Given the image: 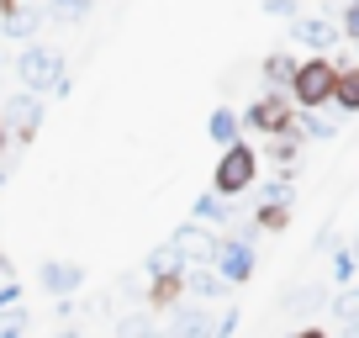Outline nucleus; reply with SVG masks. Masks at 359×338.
<instances>
[{"mask_svg": "<svg viewBox=\"0 0 359 338\" xmlns=\"http://www.w3.org/2000/svg\"><path fill=\"white\" fill-rule=\"evenodd\" d=\"M58 338H79V333H74V327H64V333H58Z\"/></svg>", "mask_w": 359, "mask_h": 338, "instance_id": "obj_36", "label": "nucleus"}, {"mask_svg": "<svg viewBox=\"0 0 359 338\" xmlns=\"http://www.w3.org/2000/svg\"><path fill=\"white\" fill-rule=\"evenodd\" d=\"M333 85H338V64L327 53H312L296 64V79H291V106L296 111H323V106H333Z\"/></svg>", "mask_w": 359, "mask_h": 338, "instance_id": "obj_2", "label": "nucleus"}, {"mask_svg": "<svg viewBox=\"0 0 359 338\" xmlns=\"http://www.w3.org/2000/svg\"><path fill=\"white\" fill-rule=\"evenodd\" d=\"M238 122H243V133L280 137V133H291V122H296V106H291V95H275V90H264V95H254V106H248V111H238Z\"/></svg>", "mask_w": 359, "mask_h": 338, "instance_id": "obj_3", "label": "nucleus"}, {"mask_svg": "<svg viewBox=\"0 0 359 338\" xmlns=\"http://www.w3.org/2000/svg\"><path fill=\"white\" fill-rule=\"evenodd\" d=\"M158 338H164V333H158Z\"/></svg>", "mask_w": 359, "mask_h": 338, "instance_id": "obj_39", "label": "nucleus"}, {"mask_svg": "<svg viewBox=\"0 0 359 338\" xmlns=\"http://www.w3.org/2000/svg\"><path fill=\"white\" fill-rule=\"evenodd\" d=\"M269 164L280 169V175H296V158H302V137L296 133H280V137H269Z\"/></svg>", "mask_w": 359, "mask_h": 338, "instance_id": "obj_20", "label": "nucleus"}, {"mask_svg": "<svg viewBox=\"0 0 359 338\" xmlns=\"http://www.w3.org/2000/svg\"><path fill=\"white\" fill-rule=\"evenodd\" d=\"M317 306H327V285L323 280H306V285H291L280 302V312H317Z\"/></svg>", "mask_w": 359, "mask_h": 338, "instance_id": "obj_18", "label": "nucleus"}, {"mask_svg": "<svg viewBox=\"0 0 359 338\" xmlns=\"http://www.w3.org/2000/svg\"><path fill=\"white\" fill-rule=\"evenodd\" d=\"M254 222H259V233H285L291 227V206H259Z\"/></svg>", "mask_w": 359, "mask_h": 338, "instance_id": "obj_26", "label": "nucleus"}, {"mask_svg": "<svg viewBox=\"0 0 359 338\" xmlns=\"http://www.w3.org/2000/svg\"><path fill=\"white\" fill-rule=\"evenodd\" d=\"M338 32H344V43H359V6H348V0H344V16H338Z\"/></svg>", "mask_w": 359, "mask_h": 338, "instance_id": "obj_30", "label": "nucleus"}, {"mask_svg": "<svg viewBox=\"0 0 359 338\" xmlns=\"http://www.w3.org/2000/svg\"><path fill=\"white\" fill-rule=\"evenodd\" d=\"M11 306H22V280H0V312H11Z\"/></svg>", "mask_w": 359, "mask_h": 338, "instance_id": "obj_31", "label": "nucleus"}, {"mask_svg": "<svg viewBox=\"0 0 359 338\" xmlns=\"http://www.w3.org/2000/svg\"><path fill=\"white\" fill-rule=\"evenodd\" d=\"M90 6L95 0H48L43 6V22H58V27H79L90 16Z\"/></svg>", "mask_w": 359, "mask_h": 338, "instance_id": "obj_22", "label": "nucleus"}, {"mask_svg": "<svg viewBox=\"0 0 359 338\" xmlns=\"http://www.w3.org/2000/svg\"><path fill=\"white\" fill-rule=\"evenodd\" d=\"M206 137H212L217 148L243 143V122H238V111H233V106H217V111L206 116Z\"/></svg>", "mask_w": 359, "mask_h": 338, "instance_id": "obj_15", "label": "nucleus"}, {"mask_svg": "<svg viewBox=\"0 0 359 338\" xmlns=\"http://www.w3.org/2000/svg\"><path fill=\"white\" fill-rule=\"evenodd\" d=\"M0 127H6L16 143H32L37 127H43V95H32V90H11L6 101H0Z\"/></svg>", "mask_w": 359, "mask_h": 338, "instance_id": "obj_5", "label": "nucleus"}, {"mask_svg": "<svg viewBox=\"0 0 359 338\" xmlns=\"http://www.w3.org/2000/svg\"><path fill=\"white\" fill-rule=\"evenodd\" d=\"M58 74H64V58H58L48 43H27L22 53H16V79H22V90L43 95V90H53Z\"/></svg>", "mask_w": 359, "mask_h": 338, "instance_id": "obj_4", "label": "nucleus"}, {"mask_svg": "<svg viewBox=\"0 0 359 338\" xmlns=\"http://www.w3.org/2000/svg\"><path fill=\"white\" fill-rule=\"evenodd\" d=\"M285 338H333V333H323V327L306 323V327H296V333H285Z\"/></svg>", "mask_w": 359, "mask_h": 338, "instance_id": "obj_33", "label": "nucleus"}, {"mask_svg": "<svg viewBox=\"0 0 359 338\" xmlns=\"http://www.w3.org/2000/svg\"><path fill=\"white\" fill-rule=\"evenodd\" d=\"M327 312L338 317V327H354V333H359V285H344V296H333Z\"/></svg>", "mask_w": 359, "mask_h": 338, "instance_id": "obj_23", "label": "nucleus"}, {"mask_svg": "<svg viewBox=\"0 0 359 338\" xmlns=\"http://www.w3.org/2000/svg\"><path fill=\"white\" fill-rule=\"evenodd\" d=\"M164 338H217V317L201 302H180V306H169V333Z\"/></svg>", "mask_w": 359, "mask_h": 338, "instance_id": "obj_9", "label": "nucleus"}, {"mask_svg": "<svg viewBox=\"0 0 359 338\" xmlns=\"http://www.w3.org/2000/svg\"><path fill=\"white\" fill-rule=\"evenodd\" d=\"M259 175H264V154H259L254 143H233L217 154V169H212V191L222 196V201H233V196H248L259 185Z\"/></svg>", "mask_w": 359, "mask_h": 338, "instance_id": "obj_1", "label": "nucleus"}, {"mask_svg": "<svg viewBox=\"0 0 359 338\" xmlns=\"http://www.w3.org/2000/svg\"><path fill=\"white\" fill-rule=\"evenodd\" d=\"M354 275H359L354 248H348V243H338V248H333V285H354Z\"/></svg>", "mask_w": 359, "mask_h": 338, "instance_id": "obj_25", "label": "nucleus"}, {"mask_svg": "<svg viewBox=\"0 0 359 338\" xmlns=\"http://www.w3.org/2000/svg\"><path fill=\"white\" fill-rule=\"evenodd\" d=\"M0 191H6V169H0Z\"/></svg>", "mask_w": 359, "mask_h": 338, "instance_id": "obj_37", "label": "nucleus"}, {"mask_svg": "<svg viewBox=\"0 0 359 338\" xmlns=\"http://www.w3.org/2000/svg\"><path fill=\"white\" fill-rule=\"evenodd\" d=\"M27 327H32L27 306H11V312H0V338H27Z\"/></svg>", "mask_w": 359, "mask_h": 338, "instance_id": "obj_27", "label": "nucleus"}, {"mask_svg": "<svg viewBox=\"0 0 359 338\" xmlns=\"http://www.w3.org/2000/svg\"><path fill=\"white\" fill-rule=\"evenodd\" d=\"M0 280H11V259L6 254H0Z\"/></svg>", "mask_w": 359, "mask_h": 338, "instance_id": "obj_34", "label": "nucleus"}, {"mask_svg": "<svg viewBox=\"0 0 359 338\" xmlns=\"http://www.w3.org/2000/svg\"><path fill=\"white\" fill-rule=\"evenodd\" d=\"M180 296H185V270H175V275H148V306H154V312L180 306Z\"/></svg>", "mask_w": 359, "mask_h": 338, "instance_id": "obj_14", "label": "nucleus"}, {"mask_svg": "<svg viewBox=\"0 0 359 338\" xmlns=\"http://www.w3.org/2000/svg\"><path fill=\"white\" fill-rule=\"evenodd\" d=\"M227 291H233V285L222 280V275L212 270V264H196V270H185V296H191V302H227Z\"/></svg>", "mask_w": 359, "mask_h": 338, "instance_id": "obj_12", "label": "nucleus"}, {"mask_svg": "<svg viewBox=\"0 0 359 338\" xmlns=\"http://www.w3.org/2000/svg\"><path fill=\"white\" fill-rule=\"evenodd\" d=\"M264 16H275V22H296V16H302V0H264Z\"/></svg>", "mask_w": 359, "mask_h": 338, "instance_id": "obj_29", "label": "nucleus"}, {"mask_svg": "<svg viewBox=\"0 0 359 338\" xmlns=\"http://www.w3.org/2000/svg\"><path fill=\"white\" fill-rule=\"evenodd\" d=\"M37 280H43L48 296H79V285H85V270H79L74 259H43V270H37Z\"/></svg>", "mask_w": 359, "mask_h": 338, "instance_id": "obj_11", "label": "nucleus"}, {"mask_svg": "<svg viewBox=\"0 0 359 338\" xmlns=\"http://www.w3.org/2000/svg\"><path fill=\"white\" fill-rule=\"evenodd\" d=\"M6 143H11V133H6V127H0V158H6Z\"/></svg>", "mask_w": 359, "mask_h": 338, "instance_id": "obj_35", "label": "nucleus"}, {"mask_svg": "<svg viewBox=\"0 0 359 338\" xmlns=\"http://www.w3.org/2000/svg\"><path fill=\"white\" fill-rule=\"evenodd\" d=\"M191 222H201V227L217 222V227H227V222H233V206H227L217 191H201V196H196V206H191Z\"/></svg>", "mask_w": 359, "mask_h": 338, "instance_id": "obj_17", "label": "nucleus"}, {"mask_svg": "<svg viewBox=\"0 0 359 338\" xmlns=\"http://www.w3.org/2000/svg\"><path fill=\"white\" fill-rule=\"evenodd\" d=\"M116 338H158V323L148 312H133V317H116Z\"/></svg>", "mask_w": 359, "mask_h": 338, "instance_id": "obj_24", "label": "nucleus"}, {"mask_svg": "<svg viewBox=\"0 0 359 338\" xmlns=\"http://www.w3.org/2000/svg\"><path fill=\"white\" fill-rule=\"evenodd\" d=\"M217 243H222V233H212V227H201V222H180L175 233H169V248H175V259L185 264V270L212 264L217 259Z\"/></svg>", "mask_w": 359, "mask_h": 338, "instance_id": "obj_6", "label": "nucleus"}, {"mask_svg": "<svg viewBox=\"0 0 359 338\" xmlns=\"http://www.w3.org/2000/svg\"><path fill=\"white\" fill-rule=\"evenodd\" d=\"M259 206H296V175H280V169H275V175H259Z\"/></svg>", "mask_w": 359, "mask_h": 338, "instance_id": "obj_16", "label": "nucleus"}, {"mask_svg": "<svg viewBox=\"0 0 359 338\" xmlns=\"http://www.w3.org/2000/svg\"><path fill=\"white\" fill-rule=\"evenodd\" d=\"M291 133L302 137V143H333V137H338V127L327 122V116H317V111H302V116L291 122Z\"/></svg>", "mask_w": 359, "mask_h": 338, "instance_id": "obj_21", "label": "nucleus"}, {"mask_svg": "<svg viewBox=\"0 0 359 338\" xmlns=\"http://www.w3.org/2000/svg\"><path fill=\"white\" fill-rule=\"evenodd\" d=\"M348 6H359V0H348Z\"/></svg>", "mask_w": 359, "mask_h": 338, "instance_id": "obj_38", "label": "nucleus"}, {"mask_svg": "<svg viewBox=\"0 0 359 338\" xmlns=\"http://www.w3.org/2000/svg\"><path fill=\"white\" fill-rule=\"evenodd\" d=\"M212 270L222 275L227 285H248V280H254V270H259V259H254V243L222 238V243H217V259H212Z\"/></svg>", "mask_w": 359, "mask_h": 338, "instance_id": "obj_7", "label": "nucleus"}, {"mask_svg": "<svg viewBox=\"0 0 359 338\" xmlns=\"http://www.w3.org/2000/svg\"><path fill=\"white\" fill-rule=\"evenodd\" d=\"M175 270H185V264L175 259V248H169V243H158L154 254H148V275H175Z\"/></svg>", "mask_w": 359, "mask_h": 338, "instance_id": "obj_28", "label": "nucleus"}, {"mask_svg": "<svg viewBox=\"0 0 359 338\" xmlns=\"http://www.w3.org/2000/svg\"><path fill=\"white\" fill-rule=\"evenodd\" d=\"M0 32H6V43H37V32H43V6L16 0L11 11L0 16Z\"/></svg>", "mask_w": 359, "mask_h": 338, "instance_id": "obj_10", "label": "nucleus"}, {"mask_svg": "<svg viewBox=\"0 0 359 338\" xmlns=\"http://www.w3.org/2000/svg\"><path fill=\"white\" fill-rule=\"evenodd\" d=\"M233 333H238V312H233V306H227V312L217 317V338H233Z\"/></svg>", "mask_w": 359, "mask_h": 338, "instance_id": "obj_32", "label": "nucleus"}, {"mask_svg": "<svg viewBox=\"0 0 359 338\" xmlns=\"http://www.w3.org/2000/svg\"><path fill=\"white\" fill-rule=\"evenodd\" d=\"M333 106L344 116H359V64H344L338 69V85H333Z\"/></svg>", "mask_w": 359, "mask_h": 338, "instance_id": "obj_19", "label": "nucleus"}, {"mask_svg": "<svg viewBox=\"0 0 359 338\" xmlns=\"http://www.w3.org/2000/svg\"><path fill=\"white\" fill-rule=\"evenodd\" d=\"M291 43L306 48V53H327V48L344 43V32H338L333 16H296L291 22Z\"/></svg>", "mask_w": 359, "mask_h": 338, "instance_id": "obj_8", "label": "nucleus"}, {"mask_svg": "<svg viewBox=\"0 0 359 338\" xmlns=\"http://www.w3.org/2000/svg\"><path fill=\"white\" fill-rule=\"evenodd\" d=\"M296 64H302V53H291V48H275V53L264 58V85L275 95L291 90V79H296Z\"/></svg>", "mask_w": 359, "mask_h": 338, "instance_id": "obj_13", "label": "nucleus"}]
</instances>
